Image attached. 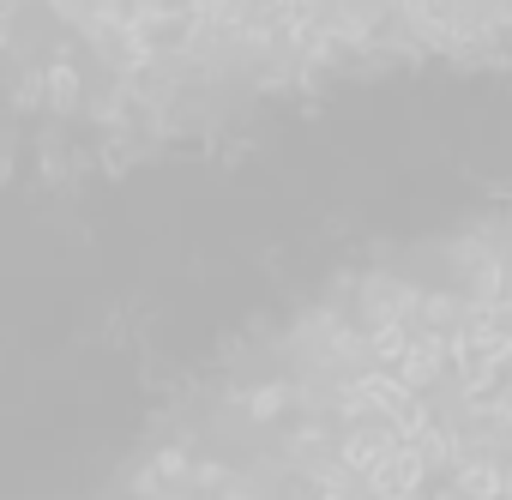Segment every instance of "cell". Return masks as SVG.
I'll return each instance as SVG.
<instances>
[{
  "label": "cell",
  "mask_w": 512,
  "mask_h": 500,
  "mask_svg": "<svg viewBox=\"0 0 512 500\" xmlns=\"http://www.w3.org/2000/svg\"><path fill=\"white\" fill-rule=\"evenodd\" d=\"M446 362H452V350H446V332H428V326H422V332L404 344V356H398L392 368H398V380H404L410 392H428V386L446 374Z\"/></svg>",
  "instance_id": "cell-1"
},
{
  "label": "cell",
  "mask_w": 512,
  "mask_h": 500,
  "mask_svg": "<svg viewBox=\"0 0 512 500\" xmlns=\"http://www.w3.org/2000/svg\"><path fill=\"white\" fill-rule=\"evenodd\" d=\"M416 302H422V290L404 284V278H368L362 284V320L368 326H380V320H416Z\"/></svg>",
  "instance_id": "cell-2"
},
{
  "label": "cell",
  "mask_w": 512,
  "mask_h": 500,
  "mask_svg": "<svg viewBox=\"0 0 512 500\" xmlns=\"http://www.w3.org/2000/svg\"><path fill=\"white\" fill-rule=\"evenodd\" d=\"M452 488L464 500H500V452H458L452 458Z\"/></svg>",
  "instance_id": "cell-3"
},
{
  "label": "cell",
  "mask_w": 512,
  "mask_h": 500,
  "mask_svg": "<svg viewBox=\"0 0 512 500\" xmlns=\"http://www.w3.org/2000/svg\"><path fill=\"white\" fill-rule=\"evenodd\" d=\"M458 284H464V290H458L464 302H482V308L500 302V296H506V254H482V260L458 266Z\"/></svg>",
  "instance_id": "cell-4"
},
{
  "label": "cell",
  "mask_w": 512,
  "mask_h": 500,
  "mask_svg": "<svg viewBox=\"0 0 512 500\" xmlns=\"http://www.w3.org/2000/svg\"><path fill=\"white\" fill-rule=\"evenodd\" d=\"M392 446H398V434H392V428H356V434L344 440V470H350V476H368Z\"/></svg>",
  "instance_id": "cell-5"
},
{
  "label": "cell",
  "mask_w": 512,
  "mask_h": 500,
  "mask_svg": "<svg viewBox=\"0 0 512 500\" xmlns=\"http://www.w3.org/2000/svg\"><path fill=\"white\" fill-rule=\"evenodd\" d=\"M458 314H464V296H458V290H422V302H416V320H422L428 332H452Z\"/></svg>",
  "instance_id": "cell-6"
},
{
  "label": "cell",
  "mask_w": 512,
  "mask_h": 500,
  "mask_svg": "<svg viewBox=\"0 0 512 500\" xmlns=\"http://www.w3.org/2000/svg\"><path fill=\"white\" fill-rule=\"evenodd\" d=\"M362 344H368V362H386V368H392V362L404 356L410 332H404V320H380V326H374V332H368Z\"/></svg>",
  "instance_id": "cell-7"
},
{
  "label": "cell",
  "mask_w": 512,
  "mask_h": 500,
  "mask_svg": "<svg viewBox=\"0 0 512 500\" xmlns=\"http://www.w3.org/2000/svg\"><path fill=\"white\" fill-rule=\"evenodd\" d=\"M506 296H512V260H506Z\"/></svg>",
  "instance_id": "cell-8"
},
{
  "label": "cell",
  "mask_w": 512,
  "mask_h": 500,
  "mask_svg": "<svg viewBox=\"0 0 512 500\" xmlns=\"http://www.w3.org/2000/svg\"><path fill=\"white\" fill-rule=\"evenodd\" d=\"M506 25H512V7H506Z\"/></svg>",
  "instance_id": "cell-9"
}]
</instances>
